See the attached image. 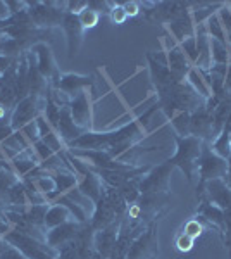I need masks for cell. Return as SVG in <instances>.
Masks as SVG:
<instances>
[{"mask_svg": "<svg viewBox=\"0 0 231 259\" xmlns=\"http://www.w3.org/2000/svg\"><path fill=\"white\" fill-rule=\"evenodd\" d=\"M157 106L169 119L176 112H195L205 106V99L200 97L187 80H178L166 89L157 90Z\"/></svg>", "mask_w": 231, "mask_h": 259, "instance_id": "1", "label": "cell"}, {"mask_svg": "<svg viewBox=\"0 0 231 259\" xmlns=\"http://www.w3.org/2000/svg\"><path fill=\"white\" fill-rule=\"evenodd\" d=\"M174 142H176V154L173 157H169V162L173 168L181 169L184 178L188 180L190 185H197L199 182V159L202 154V140L195 139V137H179L174 133Z\"/></svg>", "mask_w": 231, "mask_h": 259, "instance_id": "2", "label": "cell"}, {"mask_svg": "<svg viewBox=\"0 0 231 259\" xmlns=\"http://www.w3.org/2000/svg\"><path fill=\"white\" fill-rule=\"evenodd\" d=\"M200 4L202 2H147L144 4V14L147 21L171 24L192 14Z\"/></svg>", "mask_w": 231, "mask_h": 259, "instance_id": "3", "label": "cell"}, {"mask_svg": "<svg viewBox=\"0 0 231 259\" xmlns=\"http://www.w3.org/2000/svg\"><path fill=\"white\" fill-rule=\"evenodd\" d=\"M228 173V161L217 156L211 144H202V154L199 159V182H197V199L202 195L204 185L212 180H224Z\"/></svg>", "mask_w": 231, "mask_h": 259, "instance_id": "4", "label": "cell"}, {"mask_svg": "<svg viewBox=\"0 0 231 259\" xmlns=\"http://www.w3.org/2000/svg\"><path fill=\"white\" fill-rule=\"evenodd\" d=\"M4 239L9 242L11 245H14L16 249H19L28 259H57L59 252L56 249H52L45 242L33 239V237H29L16 228L9 230L4 235Z\"/></svg>", "mask_w": 231, "mask_h": 259, "instance_id": "5", "label": "cell"}, {"mask_svg": "<svg viewBox=\"0 0 231 259\" xmlns=\"http://www.w3.org/2000/svg\"><path fill=\"white\" fill-rule=\"evenodd\" d=\"M28 14L31 23L41 30L61 26L66 14V2H28Z\"/></svg>", "mask_w": 231, "mask_h": 259, "instance_id": "6", "label": "cell"}, {"mask_svg": "<svg viewBox=\"0 0 231 259\" xmlns=\"http://www.w3.org/2000/svg\"><path fill=\"white\" fill-rule=\"evenodd\" d=\"M28 54L33 59V62H35L36 69L40 71L41 76L50 83L52 89H57L59 80H61V71H59V66L56 62V57H54L50 45L49 44H36L28 50Z\"/></svg>", "mask_w": 231, "mask_h": 259, "instance_id": "7", "label": "cell"}, {"mask_svg": "<svg viewBox=\"0 0 231 259\" xmlns=\"http://www.w3.org/2000/svg\"><path fill=\"white\" fill-rule=\"evenodd\" d=\"M45 99L47 97H36V95H28L26 99L19 100L18 106L11 112V126L14 132L23 130L26 124L33 123L38 116L43 114Z\"/></svg>", "mask_w": 231, "mask_h": 259, "instance_id": "8", "label": "cell"}, {"mask_svg": "<svg viewBox=\"0 0 231 259\" xmlns=\"http://www.w3.org/2000/svg\"><path fill=\"white\" fill-rule=\"evenodd\" d=\"M173 166L167 161L152 166L140 180V194H171V173Z\"/></svg>", "mask_w": 231, "mask_h": 259, "instance_id": "9", "label": "cell"}, {"mask_svg": "<svg viewBox=\"0 0 231 259\" xmlns=\"http://www.w3.org/2000/svg\"><path fill=\"white\" fill-rule=\"evenodd\" d=\"M121 221H123V218L117 214L116 207L112 206L111 199L107 197L106 185H104L102 195H100V199L94 204V211H91V216H90V220H88V223L94 228V232H102V230L112 227V225H116V223H121Z\"/></svg>", "mask_w": 231, "mask_h": 259, "instance_id": "10", "label": "cell"}, {"mask_svg": "<svg viewBox=\"0 0 231 259\" xmlns=\"http://www.w3.org/2000/svg\"><path fill=\"white\" fill-rule=\"evenodd\" d=\"M159 256V239L157 223H152L145 232L133 240L126 259H157Z\"/></svg>", "mask_w": 231, "mask_h": 259, "instance_id": "11", "label": "cell"}, {"mask_svg": "<svg viewBox=\"0 0 231 259\" xmlns=\"http://www.w3.org/2000/svg\"><path fill=\"white\" fill-rule=\"evenodd\" d=\"M69 109L76 126L83 132H91L94 130V107H91V99L88 90L79 92L76 97L69 100Z\"/></svg>", "mask_w": 231, "mask_h": 259, "instance_id": "12", "label": "cell"}, {"mask_svg": "<svg viewBox=\"0 0 231 259\" xmlns=\"http://www.w3.org/2000/svg\"><path fill=\"white\" fill-rule=\"evenodd\" d=\"M190 135L202 140L204 144H212L216 139V128H214V118L207 109L200 107L195 112H192L190 119Z\"/></svg>", "mask_w": 231, "mask_h": 259, "instance_id": "13", "label": "cell"}, {"mask_svg": "<svg viewBox=\"0 0 231 259\" xmlns=\"http://www.w3.org/2000/svg\"><path fill=\"white\" fill-rule=\"evenodd\" d=\"M61 28L66 35V40H68V57L73 59V57L78 54L79 47H81L83 38H85V30H83L81 23H79L78 14L66 12Z\"/></svg>", "mask_w": 231, "mask_h": 259, "instance_id": "14", "label": "cell"}, {"mask_svg": "<svg viewBox=\"0 0 231 259\" xmlns=\"http://www.w3.org/2000/svg\"><path fill=\"white\" fill-rule=\"evenodd\" d=\"M166 59H167V68H169L171 73H173L176 78H179V80H187L193 64L188 61V57L184 56L181 47H179L176 41H171V44L167 45Z\"/></svg>", "mask_w": 231, "mask_h": 259, "instance_id": "15", "label": "cell"}, {"mask_svg": "<svg viewBox=\"0 0 231 259\" xmlns=\"http://www.w3.org/2000/svg\"><path fill=\"white\" fill-rule=\"evenodd\" d=\"M81 227H83V223H78V221H74V220H71L64 225H59L56 228L47 230V240L45 242H47V245L57 250L59 247H62V245L69 244L71 240L76 239Z\"/></svg>", "mask_w": 231, "mask_h": 259, "instance_id": "16", "label": "cell"}, {"mask_svg": "<svg viewBox=\"0 0 231 259\" xmlns=\"http://www.w3.org/2000/svg\"><path fill=\"white\" fill-rule=\"evenodd\" d=\"M90 87H94V78H91V76L66 73V74H61V80H59L57 90L71 100L73 97H76L79 92L88 90Z\"/></svg>", "mask_w": 231, "mask_h": 259, "instance_id": "17", "label": "cell"}, {"mask_svg": "<svg viewBox=\"0 0 231 259\" xmlns=\"http://www.w3.org/2000/svg\"><path fill=\"white\" fill-rule=\"evenodd\" d=\"M197 218L202 223H207L209 227H214L217 230V233L221 235V239L224 237V212L221 207H217L216 204L209 202V200H199V207H197Z\"/></svg>", "mask_w": 231, "mask_h": 259, "instance_id": "18", "label": "cell"}, {"mask_svg": "<svg viewBox=\"0 0 231 259\" xmlns=\"http://www.w3.org/2000/svg\"><path fill=\"white\" fill-rule=\"evenodd\" d=\"M56 132L59 133V137H61V140L64 142L66 149L69 147L71 142H74L78 139V137H81L83 130L76 126V123H74L73 116H71V109H69V104H66V106L61 107V116H59V124H57V130Z\"/></svg>", "mask_w": 231, "mask_h": 259, "instance_id": "19", "label": "cell"}, {"mask_svg": "<svg viewBox=\"0 0 231 259\" xmlns=\"http://www.w3.org/2000/svg\"><path fill=\"white\" fill-rule=\"evenodd\" d=\"M147 61H149L150 78H152L155 90H162L179 80V78H176L174 74L171 73L169 68H167V64H164V62L155 59L152 52H147Z\"/></svg>", "mask_w": 231, "mask_h": 259, "instance_id": "20", "label": "cell"}, {"mask_svg": "<svg viewBox=\"0 0 231 259\" xmlns=\"http://www.w3.org/2000/svg\"><path fill=\"white\" fill-rule=\"evenodd\" d=\"M11 166H12V169L16 171V175H19V178H24L38 168L40 159H38V156H36L35 149L28 147V149H24L23 152H19L14 159H11Z\"/></svg>", "mask_w": 231, "mask_h": 259, "instance_id": "21", "label": "cell"}, {"mask_svg": "<svg viewBox=\"0 0 231 259\" xmlns=\"http://www.w3.org/2000/svg\"><path fill=\"white\" fill-rule=\"evenodd\" d=\"M119 225L121 223H116V225H112V227L102 230V232H95L94 247H95L97 252L102 256V259H109V256H111L112 249H114V244H116V240H117Z\"/></svg>", "mask_w": 231, "mask_h": 259, "instance_id": "22", "label": "cell"}, {"mask_svg": "<svg viewBox=\"0 0 231 259\" xmlns=\"http://www.w3.org/2000/svg\"><path fill=\"white\" fill-rule=\"evenodd\" d=\"M167 28H169L171 35L174 36V41L176 44H181L183 40L190 38V36L195 35V21H193L192 14L184 16V18L174 21V23L167 24Z\"/></svg>", "mask_w": 231, "mask_h": 259, "instance_id": "23", "label": "cell"}, {"mask_svg": "<svg viewBox=\"0 0 231 259\" xmlns=\"http://www.w3.org/2000/svg\"><path fill=\"white\" fill-rule=\"evenodd\" d=\"M71 220H73V214L69 212L68 207L62 206V204L54 202L49 206V211H47V214H45V228L52 230L59 227V225L68 223Z\"/></svg>", "mask_w": 231, "mask_h": 259, "instance_id": "24", "label": "cell"}, {"mask_svg": "<svg viewBox=\"0 0 231 259\" xmlns=\"http://www.w3.org/2000/svg\"><path fill=\"white\" fill-rule=\"evenodd\" d=\"M231 116V92L226 94V97L217 104V107L212 112V118H214V128H216V135H219L224 128V124L229 121Z\"/></svg>", "mask_w": 231, "mask_h": 259, "instance_id": "25", "label": "cell"}, {"mask_svg": "<svg viewBox=\"0 0 231 259\" xmlns=\"http://www.w3.org/2000/svg\"><path fill=\"white\" fill-rule=\"evenodd\" d=\"M211 149L219 157L228 161V157L231 156V137H229V126H228V124H224L222 132L216 137V139H214V142L211 144Z\"/></svg>", "mask_w": 231, "mask_h": 259, "instance_id": "26", "label": "cell"}, {"mask_svg": "<svg viewBox=\"0 0 231 259\" xmlns=\"http://www.w3.org/2000/svg\"><path fill=\"white\" fill-rule=\"evenodd\" d=\"M140 180H142V177L133 178V180H129V182H126L121 189H117L121 194V197L124 199V202L128 204V206L136 204L138 199H140V195H142L140 194Z\"/></svg>", "mask_w": 231, "mask_h": 259, "instance_id": "27", "label": "cell"}, {"mask_svg": "<svg viewBox=\"0 0 231 259\" xmlns=\"http://www.w3.org/2000/svg\"><path fill=\"white\" fill-rule=\"evenodd\" d=\"M190 119H192L190 112H176V114L171 116L169 121H171V124H173L176 135H179V137L190 135Z\"/></svg>", "mask_w": 231, "mask_h": 259, "instance_id": "28", "label": "cell"}, {"mask_svg": "<svg viewBox=\"0 0 231 259\" xmlns=\"http://www.w3.org/2000/svg\"><path fill=\"white\" fill-rule=\"evenodd\" d=\"M187 81L190 83V85L193 87V90H195L200 97H204L205 100L211 97V90H209L207 83H205L202 74H200V71L197 68H192V71L188 73V76H187Z\"/></svg>", "mask_w": 231, "mask_h": 259, "instance_id": "29", "label": "cell"}, {"mask_svg": "<svg viewBox=\"0 0 231 259\" xmlns=\"http://www.w3.org/2000/svg\"><path fill=\"white\" fill-rule=\"evenodd\" d=\"M204 24H205V30H207L211 38L221 41V44H228V41H226V33H224V28H222V23H221L219 16L212 14Z\"/></svg>", "mask_w": 231, "mask_h": 259, "instance_id": "30", "label": "cell"}, {"mask_svg": "<svg viewBox=\"0 0 231 259\" xmlns=\"http://www.w3.org/2000/svg\"><path fill=\"white\" fill-rule=\"evenodd\" d=\"M100 18H102V14H100L99 11H95L94 7H90V4H88L86 9H83L78 14V19H79V23H81V26H83V30H85V31L95 28L97 24L100 23Z\"/></svg>", "mask_w": 231, "mask_h": 259, "instance_id": "31", "label": "cell"}, {"mask_svg": "<svg viewBox=\"0 0 231 259\" xmlns=\"http://www.w3.org/2000/svg\"><path fill=\"white\" fill-rule=\"evenodd\" d=\"M211 54H212V64H228V44L211 38Z\"/></svg>", "mask_w": 231, "mask_h": 259, "instance_id": "32", "label": "cell"}, {"mask_svg": "<svg viewBox=\"0 0 231 259\" xmlns=\"http://www.w3.org/2000/svg\"><path fill=\"white\" fill-rule=\"evenodd\" d=\"M178 45L181 47V50L184 52V56L188 57V61H190L193 66H195L197 57H199V54H197V38H195V35L190 36V38H187V40H183L181 44H178Z\"/></svg>", "mask_w": 231, "mask_h": 259, "instance_id": "33", "label": "cell"}, {"mask_svg": "<svg viewBox=\"0 0 231 259\" xmlns=\"http://www.w3.org/2000/svg\"><path fill=\"white\" fill-rule=\"evenodd\" d=\"M217 16H219L222 28H224L226 41H228V45H231V7H229V4H224V6L219 9V12H217Z\"/></svg>", "mask_w": 231, "mask_h": 259, "instance_id": "34", "label": "cell"}, {"mask_svg": "<svg viewBox=\"0 0 231 259\" xmlns=\"http://www.w3.org/2000/svg\"><path fill=\"white\" fill-rule=\"evenodd\" d=\"M57 259H81V254H79V249L76 245V240H71L69 244L62 245V247L57 249Z\"/></svg>", "mask_w": 231, "mask_h": 259, "instance_id": "35", "label": "cell"}, {"mask_svg": "<svg viewBox=\"0 0 231 259\" xmlns=\"http://www.w3.org/2000/svg\"><path fill=\"white\" fill-rule=\"evenodd\" d=\"M181 232H183V233H187V235H190L192 239H195V240H197L200 235H202V232H204V225H202V221H200V220L195 216V218L190 220L187 225H184Z\"/></svg>", "mask_w": 231, "mask_h": 259, "instance_id": "36", "label": "cell"}, {"mask_svg": "<svg viewBox=\"0 0 231 259\" xmlns=\"http://www.w3.org/2000/svg\"><path fill=\"white\" fill-rule=\"evenodd\" d=\"M174 245L179 252H190L193 249V245H195V239H192L190 235H187V233L181 232V233H178V237H176Z\"/></svg>", "mask_w": 231, "mask_h": 259, "instance_id": "37", "label": "cell"}, {"mask_svg": "<svg viewBox=\"0 0 231 259\" xmlns=\"http://www.w3.org/2000/svg\"><path fill=\"white\" fill-rule=\"evenodd\" d=\"M109 16H111V21L114 24H124L126 21L129 19L124 11V7H123V4H116V2H114V6H112L111 12H109Z\"/></svg>", "mask_w": 231, "mask_h": 259, "instance_id": "38", "label": "cell"}, {"mask_svg": "<svg viewBox=\"0 0 231 259\" xmlns=\"http://www.w3.org/2000/svg\"><path fill=\"white\" fill-rule=\"evenodd\" d=\"M0 259H28V257L24 256L19 249H16L14 245H11L9 242L6 240V247H4V250H2V256H0Z\"/></svg>", "mask_w": 231, "mask_h": 259, "instance_id": "39", "label": "cell"}, {"mask_svg": "<svg viewBox=\"0 0 231 259\" xmlns=\"http://www.w3.org/2000/svg\"><path fill=\"white\" fill-rule=\"evenodd\" d=\"M14 130L11 126V116L9 118H2L0 119V144H4L9 137L14 135Z\"/></svg>", "mask_w": 231, "mask_h": 259, "instance_id": "40", "label": "cell"}, {"mask_svg": "<svg viewBox=\"0 0 231 259\" xmlns=\"http://www.w3.org/2000/svg\"><path fill=\"white\" fill-rule=\"evenodd\" d=\"M123 7L126 11V14H128V18H136L138 14H140V4L138 2H123Z\"/></svg>", "mask_w": 231, "mask_h": 259, "instance_id": "41", "label": "cell"}, {"mask_svg": "<svg viewBox=\"0 0 231 259\" xmlns=\"http://www.w3.org/2000/svg\"><path fill=\"white\" fill-rule=\"evenodd\" d=\"M16 62V57H9V56H2L0 54V74H4L7 69L11 68L12 64Z\"/></svg>", "mask_w": 231, "mask_h": 259, "instance_id": "42", "label": "cell"}, {"mask_svg": "<svg viewBox=\"0 0 231 259\" xmlns=\"http://www.w3.org/2000/svg\"><path fill=\"white\" fill-rule=\"evenodd\" d=\"M9 18H11V12H9V7H7V2L0 0V23H4V21Z\"/></svg>", "mask_w": 231, "mask_h": 259, "instance_id": "43", "label": "cell"}, {"mask_svg": "<svg viewBox=\"0 0 231 259\" xmlns=\"http://www.w3.org/2000/svg\"><path fill=\"white\" fill-rule=\"evenodd\" d=\"M224 89H226V92H231V64H228V71H226Z\"/></svg>", "mask_w": 231, "mask_h": 259, "instance_id": "44", "label": "cell"}, {"mask_svg": "<svg viewBox=\"0 0 231 259\" xmlns=\"http://www.w3.org/2000/svg\"><path fill=\"white\" fill-rule=\"evenodd\" d=\"M224 183L231 189V156L228 157V173H226V178H224Z\"/></svg>", "mask_w": 231, "mask_h": 259, "instance_id": "45", "label": "cell"}, {"mask_svg": "<svg viewBox=\"0 0 231 259\" xmlns=\"http://www.w3.org/2000/svg\"><path fill=\"white\" fill-rule=\"evenodd\" d=\"M4 247H6V239H0V256H2V250H4Z\"/></svg>", "mask_w": 231, "mask_h": 259, "instance_id": "46", "label": "cell"}, {"mask_svg": "<svg viewBox=\"0 0 231 259\" xmlns=\"http://www.w3.org/2000/svg\"><path fill=\"white\" fill-rule=\"evenodd\" d=\"M228 64H231V45H228Z\"/></svg>", "mask_w": 231, "mask_h": 259, "instance_id": "47", "label": "cell"}, {"mask_svg": "<svg viewBox=\"0 0 231 259\" xmlns=\"http://www.w3.org/2000/svg\"><path fill=\"white\" fill-rule=\"evenodd\" d=\"M229 257H231V254H229Z\"/></svg>", "mask_w": 231, "mask_h": 259, "instance_id": "48", "label": "cell"}, {"mask_svg": "<svg viewBox=\"0 0 231 259\" xmlns=\"http://www.w3.org/2000/svg\"><path fill=\"white\" fill-rule=\"evenodd\" d=\"M229 7H231V4H229Z\"/></svg>", "mask_w": 231, "mask_h": 259, "instance_id": "49", "label": "cell"}]
</instances>
